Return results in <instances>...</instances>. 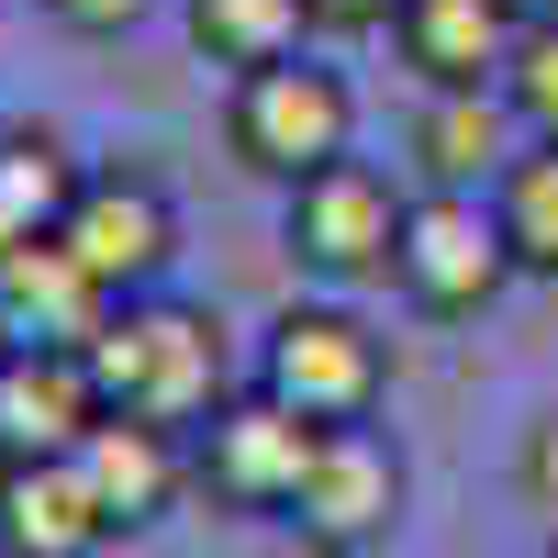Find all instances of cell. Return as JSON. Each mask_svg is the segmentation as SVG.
I'll use <instances>...</instances> for the list:
<instances>
[{"label": "cell", "mask_w": 558, "mask_h": 558, "mask_svg": "<svg viewBox=\"0 0 558 558\" xmlns=\"http://www.w3.org/2000/svg\"><path fill=\"white\" fill-rule=\"evenodd\" d=\"M89 380H101V413H134V425H213V402H235V347H223V313L213 302H112V324L78 347Z\"/></svg>", "instance_id": "obj_1"}, {"label": "cell", "mask_w": 558, "mask_h": 558, "mask_svg": "<svg viewBox=\"0 0 558 558\" xmlns=\"http://www.w3.org/2000/svg\"><path fill=\"white\" fill-rule=\"evenodd\" d=\"M57 246L101 279L112 302L168 291V268H179V202H168V179H146V168H89L78 202H68V223H57Z\"/></svg>", "instance_id": "obj_8"}, {"label": "cell", "mask_w": 558, "mask_h": 558, "mask_svg": "<svg viewBox=\"0 0 558 558\" xmlns=\"http://www.w3.org/2000/svg\"><path fill=\"white\" fill-rule=\"evenodd\" d=\"M514 279V246L492 223V191H413L402 202V246H391V291L425 324H470L502 302Z\"/></svg>", "instance_id": "obj_5"}, {"label": "cell", "mask_w": 558, "mask_h": 558, "mask_svg": "<svg viewBox=\"0 0 558 558\" xmlns=\"http://www.w3.org/2000/svg\"><path fill=\"white\" fill-rule=\"evenodd\" d=\"M223 146H235V168L257 179H313V168H336L357 157V89L347 68H324V57H279V68H246L235 89H223Z\"/></svg>", "instance_id": "obj_2"}, {"label": "cell", "mask_w": 558, "mask_h": 558, "mask_svg": "<svg viewBox=\"0 0 558 558\" xmlns=\"http://www.w3.org/2000/svg\"><path fill=\"white\" fill-rule=\"evenodd\" d=\"M525 12H558V0H525Z\"/></svg>", "instance_id": "obj_23"}, {"label": "cell", "mask_w": 558, "mask_h": 558, "mask_svg": "<svg viewBox=\"0 0 558 558\" xmlns=\"http://www.w3.org/2000/svg\"><path fill=\"white\" fill-rule=\"evenodd\" d=\"M514 481H525V502H536V514H558V413H547V425L525 436V458H514Z\"/></svg>", "instance_id": "obj_20"}, {"label": "cell", "mask_w": 558, "mask_h": 558, "mask_svg": "<svg viewBox=\"0 0 558 558\" xmlns=\"http://www.w3.org/2000/svg\"><path fill=\"white\" fill-rule=\"evenodd\" d=\"M525 0H391V45L425 89H502Z\"/></svg>", "instance_id": "obj_11"}, {"label": "cell", "mask_w": 558, "mask_h": 558, "mask_svg": "<svg viewBox=\"0 0 558 558\" xmlns=\"http://www.w3.org/2000/svg\"><path fill=\"white\" fill-rule=\"evenodd\" d=\"M391 0H313V34H380Z\"/></svg>", "instance_id": "obj_21"}, {"label": "cell", "mask_w": 558, "mask_h": 558, "mask_svg": "<svg viewBox=\"0 0 558 558\" xmlns=\"http://www.w3.org/2000/svg\"><path fill=\"white\" fill-rule=\"evenodd\" d=\"M547 558H558V536H547Z\"/></svg>", "instance_id": "obj_24"}, {"label": "cell", "mask_w": 558, "mask_h": 558, "mask_svg": "<svg viewBox=\"0 0 558 558\" xmlns=\"http://www.w3.org/2000/svg\"><path fill=\"white\" fill-rule=\"evenodd\" d=\"M89 425H101V380L78 347H0V470L78 458Z\"/></svg>", "instance_id": "obj_9"}, {"label": "cell", "mask_w": 558, "mask_h": 558, "mask_svg": "<svg viewBox=\"0 0 558 558\" xmlns=\"http://www.w3.org/2000/svg\"><path fill=\"white\" fill-rule=\"evenodd\" d=\"M502 101H514L525 146H558V12H525L514 57H502Z\"/></svg>", "instance_id": "obj_18"}, {"label": "cell", "mask_w": 558, "mask_h": 558, "mask_svg": "<svg viewBox=\"0 0 558 558\" xmlns=\"http://www.w3.org/2000/svg\"><path fill=\"white\" fill-rule=\"evenodd\" d=\"M279 525H291L313 558H368V547L402 525V447L380 425H324Z\"/></svg>", "instance_id": "obj_7"}, {"label": "cell", "mask_w": 558, "mask_h": 558, "mask_svg": "<svg viewBox=\"0 0 558 558\" xmlns=\"http://www.w3.org/2000/svg\"><path fill=\"white\" fill-rule=\"evenodd\" d=\"M246 380L268 391V402H291L302 425H368L380 413V391H391V347L368 336V313H347V302H291L257 336V368Z\"/></svg>", "instance_id": "obj_3"}, {"label": "cell", "mask_w": 558, "mask_h": 558, "mask_svg": "<svg viewBox=\"0 0 558 558\" xmlns=\"http://www.w3.org/2000/svg\"><path fill=\"white\" fill-rule=\"evenodd\" d=\"M12 246H23V235H12V223H0V257H12Z\"/></svg>", "instance_id": "obj_22"}, {"label": "cell", "mask_w": 558, "mask_h": 558, "mask_svg": "<svg viewBox=\"0 0 558 558\" xmlns=\"http://www.w3.org/2000/svg\"><path fill=\"white\" fill-rule=\"evenodd\" d=\"M78 481L112 514V536H146V525L179 514V492H191V436H179V425H134V413H101V425L78 436Z\"/></svg>", "instance_id": "obj_10"}, {"label": "cell", "mask_w": 558, "mask_h": 558, "mask_svg": "<svg viewBox=\"0 0 558 558\" xmlns=\"http://www.w3.org/2000/svg\"><path fill=\"white\" fill-rule=\"evenodd\" d=\"M279 246H291L302 279H324V291H368V279H391V246H402V191L391 168L368 157H336L279 191Z\"/></svg>", "instance_id": "obj_4"}, {"label": "cell", "mask_w": 558, "mask_h": 558, "mask_svg": "<svg viewBox=\"0 0 558 558\" xmlns=\"http://www.w3.org/2000/svg\"><path fill=\"white\" fill-rule=\"evenodd\" d=\"M112 324V291L57 235H23L0 257V347H89Z\"/></svg>", "instance_id": "obj_12"}, {"label": "cell", "mask_w": 558, "mask_h": 558, "mask_svg": "<svg viewBox=\"0 0 558 558\" xmlns=\"http://www.w3.org/2000/svg\"><path fill=\"white\" fill-rule=\"evenodd\" d=\"M525 123L502 89H425V112H413V168H425V191H492L502 168H514Z\"/></svg>", "instance_id": "obj_13"}, {"label": "cell", "mask_w": 558, "mask_h": 558, "mask_svg": "<svg viewBox=\"0 0 558 558\" xmlns=\"http://www.w3.org/2000/svg\"><path fill=\"white\" fill-rule=\"evenodd\" d=\"M112 514L89 502L78 458H34V470H0V558H101Z\"/></svg>", "instance_id": "obj_14"}, {"label": "cell", "mask_w": 558, "mask_h": 558, "mask_svg": "<svg viewBox=\"0 0 558 558\" xmlns=\"http://www.w3.org/2000/svg\"><path fill=\"white\" fill-rule=\"evenodd\" d=\"M78 179H89V168H78L45 123H12V134H0V223H12V235H57L68 202H78Z\"/></svg>", "instance_id": "obj_16"}, {"label": "cell", "mask_w": 558, "mask_h": 558, "mask_svg": "<svg viewBox=\"0 0 558 558\" xmlns=\"http://www.w3.org/2000/svg\"><path fill=\"white\" fill-rule=\"evenodd\" d=\"M492 223L514 246V279H558V146H514L492 179Z\"/></svg>", "instance_id": "obj_17"}, {"label": "cell", "mask_w": 558, "mask_h": 558, "mask_svg": "<svg viewBox=\"0 0 558 558\" xmlns=\"http://www.w3.org/2000/svg\"><path fill=\"white\" fill-rule=\"evenodd\" d=\"M57 34H78V45H123L134 23H157V0H34Z\"/></svg>", "instance_id": "obj_19"}, {"label": "cell", "mask_w": 558, "mask_h": 558, "mask_svg": "<svg viewBox=\"0 0 558 558\" xmlns=\"http://www.w3.org/2000/svg\"><path fill=\"white\" fill-rule=\"evenodd\" d=\"M313 436H324V425H302L291 402H268V391L246 380L235 402H213V425H191V492L223 502V514L279 525V514H291V492H302Z\"/></svg>", "instance_id": "obj_6"}, {"label": "cell", "mask_w": 558, "mask_h": 558, "mask_svg": "<svg viewBox=\"0 0 558 558\" xmlns=\"http://www.w3.org/2000/svg\"><path fill=\"white\" fill-rule=\"evenodd\" d=\"M179 23H191V45L213 68H279V57H302V34H313V0H179Z\"/></svg>", "instance_id": "obj_15"}]
</instances>
